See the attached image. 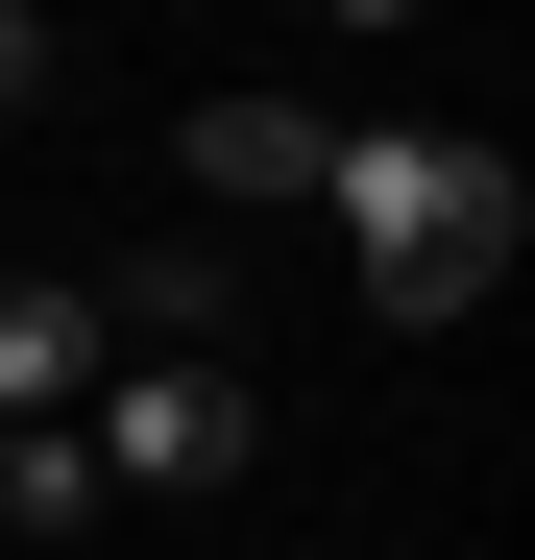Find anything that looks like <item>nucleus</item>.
I'll return each mask as SVG.
<instances>
[{"label": "nucleus", "instance_id": "7ed1b4c3", "mask_svg": "<svg viewBox=\"0 0 535 560\" xmlns=\"http://www.w3.org/2000/svg\"><path fill=\"white\" fill-rule=\"evenodd\" d=\"M170 147H195V196H219V220H268V196H317V122H293V98H195Z\"/></svg>", "mask_w": 535, "mask_h": 560}, {"label": "nucleus", "instance_id": "20e7f679", "mask_svg": "<svg viewBox=\"0 0 535 560\" xmlns=\"http://www.w3.org/2000/svg\"><path fill=\"white\" fill-rule=\"evenodd\" d=\"M73 390H98V293L0 268V415H73Z\"/></svg>", "mask_w": 535, "mask_h": 560}, {"label": "nucleus", "instance_id": "f257e3e1", "mask_svg": "<svg viewBox=\"0 0 535 560\" xmlns=\"http://www.w3.org/2000/svg\"><path fill=\"white\" fill-rule=\"evenodd\" d=\"M317 220H341V268H366V317H487L511 293V244H535V196H511V147L487 122H317Z\"/></svg>", "mask_w": 535, "mask_h": 560}, {"label": "nucleus", "instance_id": "423d86ee", "mask_svg": "<svg viewBox=\"0 0 535 560\" xmlns=\"http://www.w3.org/2000/svg\"><path fill=\"white\" fill-rule=\"evenodd\" d=\"M0 98H49V0H0Z\"/></svg>", "mask_w": 535, "mask_h": 560}, {"label": "nucleus", "instance_id": "f03ea898", "mask_svg": "<svg viewBox=\"0 0 535 560\" xmlns=\"http://www.w3.org/2000/svg\"><path fill=\"white\" fill-rule=\"evenodd\" d=\"M73 439H98V512H170V488H243L268 463V390L219 341H122L98 390H73Z\"/></svg>", "mask_w": 535, "mask_h": 560}, {"label": "nucleus", "instance_id": "0eeeda50", "mask_svg": "<svg viewBox=\"0 0 535 560\" xmlns=\"http://www.w3.org/2000/svg\"><path fill=\"white\" fill-rule=\"evenodd\" d=\"M341 25H366V49H390V25H414V0H341Z\"/></svg>", "mask_w": 535, "mask_h": 560}, {"label": "nucleus", "instance_id": "39448f33", "mask_svg": "<svg viewBox=\"0 0 535 560\" xmlns=\"http://www.w3.org/2000/svg\"><path fill=\"white\" fill-rule=\"evenodd\" d=\"M0 512H25V536H98V439H73V415H0Z\"/></svg>", "mask_w": 535, "mask_h": 560}]
</instances>
